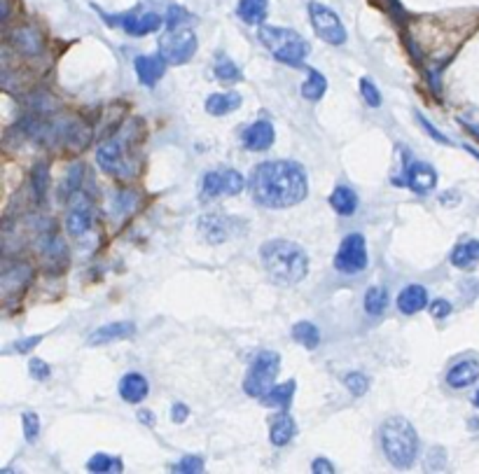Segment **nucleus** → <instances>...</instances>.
Here are the masks:
<instances>
[{"mask_svg":"<svg viewBox=\"0 0 479 474\" xmlns=\"http://www.w3.org/2000/svg\"><path fill=\"white\" fill-rule=\"evenodd\" d=\"M248 187L255 204L271 211H281L302 204L307 199L309 178L307 169L299 162L276 159V162L255 166L248 178Z\"/></svg>","mask_w":479,"mask_h":474,"instance_id":"f257e3e1","label":"nucleus"},{"mask_svg":"<svg viewBox=\"0 0 479 474\" xmlns=\"http://www.w3.org/2000/svg\"><path fill=\"white\" fill-rule=\"evenodd\" d=\"M259 259L267 276L276 285H297L309 273V255L295 241L288 238H271L259 248Z\"/></svg>","mask_w":479,"mask_h":474,"instance_id":"f03ea898","label":"nucleus"},{"mask_svg":"<svg viewBox=\"0 0 479 474\" xmlns=\"http://www.w3.org/2000/svg\"><path fill=\"white\" fill-rule=\"evenodd\" d=\"M418 446L421 442H418L414 425L407 418L393 416L381 425V449L390 465L400 467V470L411 467L416 463Z\"/></svg>","mask_w":479,"mask_h":474,"instance_id":"7ed1b4c3","label":"nucleus"},{"mask_svg":"<svg viewBox=\"0 0 479 474\" xmlns=\"http://www.w3.org/2000/svg\"><path fill=\"white\" fill-rule=\"evenodd\" d=\"M259 43L269 49V54L292 68H304L307 66V56L311 54L309 43L292 29H276V26L259 24L257 29Z\"/></svg>","mask_w":479,"mask_h":474,"instance_id":"20e7f679","label":"nucleus"},{"mask_svg":"<svg viewBox=\"0 0 479 474\" xmlns=\"http://www.w3.org/2000/svg\"><path fill=\"white\" fill-rule=\"evenodd\" d=\"M96 164L110 178H117V180L134 178L136 171H134V159L129 157V138H126V131L98 145Z\"/></svg>","mask_w":479,"mask_h":474,"instance_id":"39448f33","label":"nucleus"},{"mask_svg":"<svg viewBox=\"0 0 479 474\" xmlns=\"http://www.w3.org/2000/svg\"><path fill=\"white\" fill-rule=\"evenodd\" d=\"M281 369V353L276 351H259L255 360L248 367V374L243 379V392L248 397H262L271 390L276 381V374Z\"/></svg>","mask_w":479,"mask_h":474,"instance_id":"423d86ee","label":"nucleus"},{"mask_svg":"<svg viewBox=\"0 0 479 474\" xmlns=\"http://www.w3.org/2000/svg\"><path fill=\"white\" fill-rule=\"evenodd\" d=\"M157 47L169 66H185L195 59L199 43L195 31H190L188 26H178V29H166L164 36H159Z\"/></svg>","mask_w":479,"mask_h":474,"instance_id":"0eeeda50","label":"nucleus"},{"mask_svg":"<svg viewBox=\"0 0 479 474\" xmlns=\"http://www.w3.org/2000/svg\"><path fill=\"white\" fill-rule=\"evenodd\" d=\"M390 183L407 187V190H411L418 197H425L437 187V171H435V166H430L425 162H416V159H411L407 150H402V173L395 176Z\"/></svg>","mask_w":479,"mask_h":474,"instance_id":"6e6552de","label":"nucleus"},{"mask_svg":"<svg viewBox=\"0 0 479 474\" xmlns=\"http://www.w3.org/2000/svg\"><path fill=\"white\" fill-rule=\"evenodd\" d=\"M332 264H335V269L339 273H344V276H356V273H360L367 269L370 264V257H367V241H365L363 234H349V236H344V241L339 243L337 248V255L332 259Z\"/></svg>","mask_w":479,"mask_h":474,"instance_id":"1a4fd4ad","label":"nucleus"},{"mask_svg":"<svg viewBox=\"0 0 479 474\" xmlns=\"http://www.w3.org/2000/svg\"><path fill=\"white\" fill-rule=\"evenodd\" d=\"M307 10H309L311 26H314L318 38L325 40L332 47H342L346 43V29L342 19L337 17V12H332L328 5L316 3V0H311Z\"/></svg>","mask_w":479,"mask_h":474,"instance_id":"9d476101","label":"nucleus"},{"mask_svg":"<svg viewBox=\"0 0 479 474\" xmlns=\"http://www.w3.org/2000/svg\"><path fill=\"white\" fill-rule=\"evenodd\" d=\"M98 15L105 19V24L108 26H122V29L134 38H143V36H150V33H157L159 29H162V24L166 22V19H162L157 12H152V10H131V12L119 15V17H108L105 12L98 10Z\"/></svg>","mask_w":479,"mask_h":474,"instance_id":"9b49d317","label":"nucleus"},{"mask_svg":"<svg viewBox=\"0 0 479 474\" xmlns=\"http://www.w3.org/2000/svg\"><path fill=\"white\" fill-rule=\"evenodd\" d=\"M94 201L84 192H73L68 213H66V229L73 238H84L94 227Z\"/></svg>","mask_w":479,"mask_h":474,"instance_id":"f8f14e48","label":"nucleus"},{"mask_svg":"<svg viewBox=\"0 0 479 474\" xmlns=\"http://www.w3.org/2000/svg\"><path fill=\"white\" fill-rule=\"evenodd\" d=\"M33 269L26 262H5L3 273H0V288L5 292V299L22 295L26 285L31 283Z\"/></svg>","mask_w":479,"mask_h":474,"instance_id":"ddd939ff","label":"nucleus"},{"mask_svg":"<svg viewBox=\"0 0 479 474\" xmlns=\"http://www.w3.org/2000/svg\"><path fill=\"white\" fill-rule=\"evenodd\" d=\"M276 143V131L269 119H257L241 133V145L250 152H267Z\"/></svg>","mask_w":479,"mask_h":474,"instance_id":"4468645a","label":"nucleus"},{"mask_svg":"<svg viewBox=\"0 0 479 474\" xmlns=\"http://www.w3.org/2000/svg\"><path fill=\"white\" fill-rule=\"evenodd\" d=\"M136 335V325L129 323V320H117V323H108L101 325L98 330L91 332L86 337V346H105L112 342H122V339H129Z\"/></svg>","mask_w":479,"mask_h":474,"instance_id":"2eb2a0df","label":"nucleus"},{"mask_svg":"<svg viewBox=\"0 0 479 474\" xmlns=\"http://www.w3.org/2000/svg\"><path fill=\"white\" fill-rule=\"evenodd\" d=\"M117 390H119V397H122L124 402L141 404L143 399L150 395V383H148V379H145L143 374L129 372V374H124V376L119 379Z\"/></svg>","mask_w":479,"mask_h":474,"instance_id":"dca6fc26","label":"nucleus"},{"mask_svg":"<svg viewBox=\"0 0 479 474\" xmlns=\"http://www.w3.org/2000/svg\"><path fill=\"white\" fill-rule=\"evenodd\" d=\"M166 66H169V63L164 61L162 54H157V56L141 54V56H136V61H134L136 75H138V79H141L143 86H155L159 79L164 77Z\"/></svg>","mask_w":479,"mask_h":474,"instance_id":"f3484780","label":"nucleus"},{"mask_svg":"<svg viewBox=\"0 0 479 474\" xmlns=\"http://www.w3.org/2000/svg\"><path fill=\"white\" fill-rule=\"evenodd\" d=\"M477 379H479V362L472 358L458 360V362L451 365L447 372V383H449V388H454V390L468 388V385L475 383Z\"/></svg>","mask_w":479,"mask_h":474,"instance_id":"a211bd4d","label":"nucleus"},{"mask_svg":"<svg viewBox=\"0 0 479 474\" xmlns=\"http://www.w3.org/2000/svg\"><path fill=\"white\" fill-rule=\"evenodd\" d=\"M395 304H397V311L404 313V316H414V313L423 311L425 306H428V290L418 283L404 285L400 290V295H397Z\"/></svg>","mask_w":479,"mask_h":474,"instance_id":"6ab92c4d","label":"nucleus"},{"mask_svg":"<svg viewBox=\"0 0 479 474\" xmlns=\"http://www.w3.org/2000/svg\"><path fill=\"white\" fill-rule=\"evenodd\" d=\"M297 435V423L288 411H281L269 418V439L274 446H288Z\"/></svg>","mask_w":479,"mask_h":474,"instance_id":"aec40b11","label":"nucleus"},{"mask_svg":"<svg viewBox=\"0 0 479 474\" xmlns=\"http://www.w3.org/2000/svg\"><path fill=\"white\" fill-rule=\"evenodd\" d=\"M241 93L238 91H220V93H211L208 98H206V112L213 117H225V115H231V112H236L241 108Z\"/></svg>","mask_w":479,"mask_h":474,"instance_id":"412c9836","label":"nucleus"},{"mask_svg":"<svg viewBox=\"0 0 479 474\" xmlns=\"http://www.w3.org/2000/svg\"><path fill=\"white\" fill-rule=\"evenodd\" d=\"M10 43L15 45V49L19 54H29V56H38L43 54L45 45H43V36L36 29H17L10 33Z\"/></svg>","mask_w":479,"mask_h":474,"instance_id":"4be33fe9","label":"nucleus"},{"mask_svg":"<svg viewBox=\"0 0 479 474\" xmlns=\"http://www.w3.org/2000/svg\"><path fill=\"white\" fill-rule=\"evenodd\" d=\"M199 231L211 243H222L229 236V220L222 215H215V213H208V215L199 220Z\"/></svg>","mask_w":479,"mask_h":474,"instance_id":"5701e85b","label":"nucleus"},{"mask_svg":"<svg viewBox=\"0 0 479 474\" xmlns=\"http://www.w3.org/2000/svg\"><path fill=\"white\" fill-rule=\"evenodd\" d=\"M358 194L351 187H346V185H337L335 190H332V194H330V206H332V211L337 213V215H342V217H349V215H353V213L358 211Z\"/></svg>","mask_w":479,"mask_h":474,"instance_id":"b1692460","label":"nucleus"},{"mask_svg":"<svg viewBox=\"0 0 479 474\" xmlns=\"http://www.w3.org/2000/svg\"><path fill=\"white\" fill-rule=\"evenodd\" d=\"M295 390H297V381L295 379H288L285 383H274L271 385L269 392H264L262 397H259V402L264 406H278V409H288L292 397H295Z\"/></svg>","mask_w":479,"mask_h":474,"instance_id":"393cba45","label":"nucleus"},{"mask_svg":"<svg viewBox=\"0 0 479 474\" xmlns=\"http://www.w3.org/2000/svg\"><path fill=\"white\" fill-rule=\"evenodd\" d=\"M449 262L456 269H472L479 262V241L477 238H468V241L458 243L449 255Z\"/></svg>","mask_w":479,"mask_h":474,"instance_id":"a878e982","label":"nucleus"},{"mask_svg":"<svg viewBox=\"0 0 479 474\" xmlns=\"http://www.w3.org/2000/svg\"><path fill=\"white\" fill-rule=\"evenodd\" d=\"M236 15L245 24H264V19H267V0H238Z\"/></svg>","mask_w":479,"mask_h":474,"instance_id":"bb28decb","label":"nucleus"},{"mask_svg":"<svg viewBox=\"0 0 479 474\" xmlns=\"http://www.w3.org/2000/svg\"><path fill=\"white\" fill-rule=\"evenodd\" d=\"M304 68L309 70V77H307V82L302 84V96L311 103H318L325 96V91H328V79H325L323 72H318L316 68H311V66H304Z\"/></svg>","mask_w":479,"mask_h":474,"instance_id":"cd10ccee","label":"nucleus"},{"mask_svg":"<svg viewBox=\"0 0 479 474\" xmlns=\"http://www.w3.org/2000/svg\"><path fill=\"white\" fill-rule=\"evenodd\" d=\"M292 339L297 344H302L307 351H316L318 344H321V330L314 323H309V320H302V323L292 327Z\"/></svg>","mask_w":479,"mask_h":474,"instance_id":"c85d7f7f","label":"nucleus"},{"mask_svg":"<svg viewBox=\"0 0 479 474\" xmlns=\"http://www.w3.org/2000/svg\"><path fill=\"white\" fill-rule=\"evenodd\" d=\"M388 309V292H386L381 285H372V288L365 292V311L370 316H383V311Z\"/></svg>","mask_w":479,"mask_h":474,"instance_id":"c756f323","label":"nucleus"},{"mask_svg":"<svg viewBox=\"0 0 479 474\" xmlns=\"http://www.w3.org/2000/svg\"><path fill=\"white\" fill-rule=\"evenodd\" d=\"M213 72H215V77L220 79V82H238V79L243 77L241 68H238L227 54H218L215 66H213Z\"/></svg>","mask_w":479,"mask_h":474,"instance_id":"7c9ffc66","label":"nucleus"},{"mask_svg":"<svg viewBox=\"0 0 479 474\" xmlns=\"http://www.w3.org/2000/svg\"><path fill=\"white\" fill-rule=\"evenodd\" d=\"M86 470L89 472H122L124 470V463L122 458L117 456H110V453H94V456L89 458V463H86Z\"/></svg>","mask_w":479,"mask_h":474,"instance_id":"2f4dec72","label":"nucleus"},{"mask_svg":"<svg viewBox=\"0 0 479 474\" xmlns=\"http://www.w3.org/2000/svg\"><path fill=\"white\" fill-rule=\"evenodd\" d=\"M31 180H33V194H36V201L40 204L45 194H47V187H50V166L45 162L38 164L31 173Z\"/></svg>","mask_w":479,"mask_h":474,"instance_id":"473e14b6","label":"nucleus"},{"mask_svg":"<svg viewBox=\"0 0 479 474\" xmlns=\"http://www.w3.org/2000/svg\"><path fill=\"white\" fill-rule=\"evenodd\" d=\"M220 176H222V194L225 197L241 194L243 187H245V178L241 176V173L234 171V169H225V171H220Z\"/></svg>","mask_w":479,"mask_h":474,"instance_id":"72a5a7b5","label":"nucleus"},{"mask_svg":"<svg viewBox=\"0 0 479 474\" xmlns=\"http://www.w3.org/2000/svg\"><path fill=\"white\" fill-rule=\"evenodd\" d=\"M222 194V176L220 171H208L202 180V197L208 201V199H215Z\"/></svg>","mask_w":479,"mask_h":474,"instance_id":"f704fd0d","label":"nucleus"},{"mask_svg":"<svg viewBox=\"0 0 479 474\" xmlns=\"http://www.w3.org/2000/svg\"><path fill=\"white\" fill-rule=\"evenodd\" d=\"M344 385L349 388L351 395L360 397V395H365V392L370 390V379L365 376L363 372H349L344 376Z\"/></svg>","mask_w":479,"mask_h":474,"instance_id":"c9c22d12","label":"nucleus"},{"mask_svg":"<svg viewBox=\"0 0 479 474\" xmlns=\"http://www.w3.org/2000/svg\"><path fill=\"white\" fill-rule=\"evenodd\" d=\"M360 96L365 98V103L370 105V108H379V105H381V91H379V86L372 82L370 77H360Z\"/></svg>","mask_w":479,"mask_h":474,"instance_id":"e433bc0d","label":"nucleus"},{"mask_svg":"<svg viewBox=\"0 0 479 474\" xmlns=\"http://www.w3.org/2000/svg\"><path fill=\"white\" fill-rule=\"evenodd\" d=\"M22 428H24V439L26 442H36L40 437V418L36 411H26L22 416Z\"/></svg>","mask_w":479,"mask_h":474,"instance_id":"4c0bfd02","label":"nucleus"},{"mask_svg":"<svg viewBox=\"0 0 479 474\" xmlns=\"http://www.w3.org/2000/svg\"><path fill=\"white\" fill-rule=\"evenodd\" d=\"M204 458L202 456H185L181 458V463H173L169 465L171 472H190V474H197V472H204Z\"/></svg>","mask_w":479,"mask_h":474,"instance_id":"58836bf2","label":"nucleus"},{"mask_svg":"<svg viewBox=\"0 0 479 474\" xmlns=\"http://www.w3.org/2000/svg\"><path fill=\"white\" fill-rule=\"evenodd\" d=\"M82 173H84V166L82 164H75L70 169V173L66 176V183H63V194H73V192H77L79 190V185H82Z\"/></svg>","mask_w":479,"mask_h":474,"instance_id":"ea45409f","label":"nucleus"},{"mask_svg":"<svg viewBox=\"0 0 479 474\" xmlns=\"http://www.w3.org/2000/svg\"><path fill=\"white\" fill-rule=\"evenodd\" d=\"M190 15L185 8H178V5H173L169 8V15H166V29H178V26H188L190 22Z\"/></svg>","mask_w":479,"mask_h":474,"instance_id":"a19ab883","label":"nucleus"},{"mask_svg":"<svg viewBox=\"0 0 479 474\" xmlns=\"http://www.w3.org/2000/svg\"><path fill=\"white\" fill-rule=\"evenodd\" d=\"M416 122L421 124V129H423L425 133H428V136H430L432 140H437V143H442V145H449V143H451V140H449L447 136H444V133H442L440 129H435V126H432V122L423 115V112H416Z\"/></svg>","mask_w":479,"mask_h":474,"instance_id":"79ce46f5","label":"nucleus"},{"mask_svg":"<svg viewBox=\"0 0 479 474\" xmlns=\"http://www.w3.org/2000/svg\"><path fill=\"white\" fill-rule=\"evenodd\" d=\"M29 374H31V379H36V381H47V379L52 376V369H50V365L45 362V360L31 358V362H29Z\"/></svg>","mask_w":479,"mask_h":474,"instance_id":"37998d69","label":"nucleus"},{"mask_svg":"<svg viewBox=\"0 0 479 474\" xmlns=\"http://www.w3.org/2000/svg\"><path fill=\"white\" fill-rule=\"evenodd\" d=\"M444 460H447V453H444L442 446H435V449L428 451V465H425V470H442Z\"/></svg>","mask_w":479,"mask_h":474,"instance_id":"c03bdc74","label":"nucleus"},{"mask_svg":"<svg viewBox=\"0 0 479 474\" xmlns=\"http://www.w3.org/2000/svg\"><path fill=\"white\" fill-rule=\"evenodd\" d=\"M451 313V304L447 299H435V302H430V316L442 320V318H449Z\"/></svg>","mask_w":479,"mask_h":474,"instance_id":"a18cd8bd","label":"nucleus"},{"mask_svg":"<svg viewBox=\"0 0 479 474\" xmlns=\"http://www.w3.org/2000/svg\"><path fill=\"white\" fill-rule=\"evenodd\" d=\"M188 416H190V409H188V404H183V402H176L171 406V420L173 423H185V420H188Z\"/></svg>","mask_w":479,"mask_h":474,"instance_id":"49530a36","label":"nucleus"},{"mask_svg":"<svg viewBox=\"0 0 479 474\" xmlns=\"http://www.w3.org/2000/svg\"><path fill=\"white\" fill-rule=\"evenodd\" d=\"M40 342H43V335H38V337H29V339H22V342H17L12 349H15L17 353H29L33 351L36 346H40Z\"/></svg>","mask_w":479,"mask_h":474,"instance_id":"de8ad7c7","label":"nucleus"},{"mask_svg":"<svg viewBox=\"0 0 479 474\" xmlns=\"http://www.w3.org/2000/svg\"><path fill=\"white\" fill-rule=\"evenodd\" d=\"M311 472H316V474H332V472H335V465H332L328 458H316L314 463H311Z\"/></svg>","mask_w":479,"mask_h":474,"instance_id":"09e8293b","label":"nucleus"},{"mask_svg":"<svg viewBox=\"0 0 479 474\" xmlns=\"http://www.w3.org/2000/svg\"><path fill=\"white\" fill-rule=\"evenodd\" d=\"M138 420H141L143 425H148V428H152V425L157 423V416H155V411H150V409H141V411H138Z\"/></svg>","mask_w":479,"mask_h":474,"instance_id":"8fccbe9b","label":"nucleus"},{"mask_svg":"<svg viewBox=\"0 0 479 474\" xmlns=\"http://www.w3.org/2000/svg\"><path fill=\"white\" fill-rule=\"evenodd\" d=\"M0 17H3V22H8V17H10V3H8V0H3V15H0Z\"/></svg>","mask_w":479,"mask_h":474,"instance_id":"3c124183","label":"nucleus"},{"mask_svg":"<svg viewBox=\"0 0 479 474\" xmlns=\"http://www.w3.org/2000/svg\"><path fill=\"white\" fill-rule=\"evenodd\" d=\"M465 150H468V152H470V155H472V157H475V159H477V162H479V152H477L475 148H468V145H465Z\"/></svg>","mask_w":479,"mask_h":474,"instance_id":"603ef678","label":"nucleus"},{"mask_svg":"<svg viewBox=\"0 0 479 474\" xmlns=\"http://www.w3.org/2000/svg\"><path fill=\"white\" fill-rule=\"evenodd\" d=\"M472 404H475V406H477V409H479V390L475 392V397H472Z\"/></svg>","mask_w":479,"mask_h":474,"instance_id":"864d4df0","label":"nucleus"}]
</instances>
